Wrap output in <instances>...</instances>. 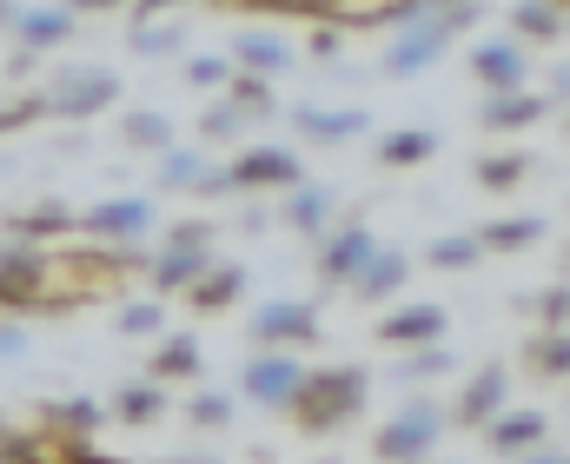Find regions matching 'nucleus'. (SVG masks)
Segmentation results:
<instances>
[{
    "label": "nucleus",
    "instance_id": "a211bd4d",
    "mask_svg": "<svg viewBox=\"0 0 570 464\" xmlns=\"http://www.w3.org/2000/svg\"><path fill=\"white\" fill-rule=\"evenodd\" d=\"M438 332H444V312H431V306H412V312H399V318H385L392 345H419V338H438Z\"/></svg>",
    "mask_w": 570,
    "mask_h": 464
},
{
    "label": "nucleus",
    "instance_id": "473e14b6",
    "mask_svg": "<svg viewBox=\"0 0 570 464\" xmlns=\"http://www.w3.org/2000/svg\"><path fill=\"white\" fill-rule=\"evenodd\" d=\"M199 134H206V140H233V134H239V113H233V107H206Z\"/></svg>",
    "mask_w": 570,
    "mask_h": 464
},
{
    "label": "nucleus",
    "instance_id": "72a5a7b5",
    "mask_svg": "<svg viewBox=\"0 0 570 464\" xmlns=\"http://www.w3.org/2000/svg\"><path fill=\"white\" fill-rule=\"evenodd\" d=\"M13 358H27V325L0 318V365H13Z\"/></svg>",
    "mask_w": 570,
    "mask_h": 464
},
{
    "label": "nucleus",
    "instance_id": "a878e982",
    "mask_svg": "<svg viewBox=\"0 0 570 464\" xmlns=\"http://www.w3.org/2000/svg\"><path fill=\"white\" fill-rule=\"evenodd\" d=\"M478 73H484L491 87H511V80H518V53H511V47H484V53H478Z\"/></svg>",
    "mask_w": 570,
    "mask_h": 464
},
{
    "label": "nucleus",
    "instance_id": "f8f14e48",
    "mask_svg": "<svg viewBox=\"0 0 570 464\" xmlns=\"http://www.w3.org/2000/svg\"><path fill=\"white\" fill-rule=\"evenodd\" d=\"M239 286H246V279H239V266H206V273L186 286V306H193V312H226L233 299H239Z\"/></svg>",
    "mask_w": 570,
    "mask_h": 464
},
{
    "label": "nucleus",
    "instance_id": "5701e85b",
    "mask_svg": "<svg viewBox=\"0 0 570 464\" xmlns=\"http://www.w3.org/2000/svg\"><path fill=\"white\" fill-rule=\"evenodd\" d=\"M120 332H127V338H146V332H166V312H159V299H140V306H120Z\"/></svg>",
    "mask_w": 570,
    "mask_h": 464
},
{
    "label": "nucleus",
    "instance_id": "37998d69",
    "mask_svg": "<svg viewBox=\"0 0 570 464\" xmlns=\"http://www.w3.org/2000/svg\"><path fill=\"white\" fill-rule=\"evenodd\" d=\"M107 7H134V0H87V13H107Z\"/></svg>",
    "mask_w": 570,
    "mask_h": 464
},
{
    "label": "nucleus",
    "instance_id": "39448f33",
    "mask_svg": "<svg viewBox=\"0 0 570 464\" xmlns=\"http://www.w3.org/2000/svg\"><path fill=\"white\" fill-rule=\"evenodd\" d=\"M73 27H80V20H73V7L40 0V7H20V20H13L7 33H13V47H20L27 60H47L53 47H67V40H73Z\"/></svg>",
    "mask_w": 570,
    "mask_h": 464
},
{
    "label": "nucleus",
    "instance_id": "4c0bfd02",
    "mask_svg": "<svg viewBox=\"0 0 570 464\" xmlns=\"http://www.w3.org/2000/svg\"><path fill=\"white\" fill-rule=\"evenodd\" d=\"M518 172H524V159H491V166H484V186H511Z\"/></svg>",
    "mask_w": 570,
    "mask_h": 464
},
{
    "label": "nucleus",
    "instance_id": "20e7f679",
    "mask_svg": "<svg viewBox=\"0 0 570 464\" xmlns=\"http://www.w3.org/2000/svg\"><path fill=\"white\" fill-rule=\"evenodd\" d=\"M146 233H153L146 199H100L80 213V239H94V246H140Z\"/></svg>",
    "mask_w": 570,
    "mask_h": 464
},
{
    "label": "nucleus",
    "instance_id": "f257e3e1",
    "mask_svg": "<svg viewBox=\"0 0 570 464\" xmlns=\"http://www.w3.org/2000/svg\"><path fill=\"white\" fill-rule=\"evenodd\" d=\"M0 312H13V318L20 312H73L47 246H27V239L0 246Z\"/></svg>",
    "mask_w": 570,
    "mask_h": 464
},
{
    "label": "nucleus",
    "instance_id": "ea45409f",
    "mask_svg": "<svg viewBox=\"0 0 570 464\" xmlns=\"http://www.w3.org/2000/svg\"><path fill=\"white\" fill-rule=\"evenodd\" d=\"M239 107H273V93L259 80H239Z\"/></svg>",
    "mask_w": 570,
    "mask_h": 464
},
{
    "label": "nucleus",
    "instance_id": "9d476101",
    "mask_svg": "<svg viewBox=\"0 0 570 464\" xmlns=\"http://www.w3.org/2000/svg\"><path fill=\"white\" fill-rule=\"evenodd\" d=\"M159 412H166V385L159 378H134V385H120L114 398H107V418H120V425H159Z\"/></svg>",
    "mask_w": 570,
    "mask_h": 464
},
{
    "label": "nucleus",
    "instance_id": "dca6fc26",
    "mask_svg": "<svg viewBox=\"0 0 570 464\" xmlns=\"http://www.w3.org/2000/svg\"><path fill=\"white\" fill-rule=\"evenodd\" d=\"M425 445H431V412H405V418L385 432V445H379V452H385V458H419Z\"/></svg>",
    "mask_w": 570,
    "mask_h": 464
},
{
    "label": "nucleus",
    "instance_id": "58836bf2",
    "mask_svg": "<svg viewBox=\"0 0 570 464\" xmlns=\"http://www.w3.org/2000/svg\"><path fill=\"white\" fill-rule=\"evenodd\" d=\"M419 154H431V140H419V134H405V140L385 147V159H419Z\"/></svg>",
    "mask_w": 570,
    "mask_h": 464
},
{
    "label": "nucleus",
    "instance_id": "cd10ccee",
    "mask_svg": "<svg viewBox=\"0 0 570 464\" xmlns=\"http://www.w3.org/2000/svg\"><path fill=\"white\" fill-rule=\"evenodd\" d=\"M179 80H186V87H226V60H213V53H193Z\"/></svg>",
    "mask_w": 570,
    "mask_h": 464
},
{
    "label": "nucleus",
    "instance_id": "2eb2a0df",
    "mask_svg": "<svg viewBox=\"0 0 570 464\" xmlns=\"http://www.w3.org/2000/svg\"><path fill=\"white\" fill-rule=\"evenodd\" d=\"M120 140L140 147V154H166V147H173V120L153 113V107H134V113L120 120Z\"/></svg>",
    "mask_w": 570,
    "mask_h": 464
},
{
    "label": "nucleus",
    "instance_id": "c85d7f7f",
    "mask_svg": "<svg viewBox=\"0 0 570 464\" xmlns=\"http://www.w3.org/2000/svg\"><path fill=\"white\" fill-rule=\"evenodd\" d=\"M491 412H498V372H484L464 398V418H491Z\"/></svg>",
    "mask_w": 570,
    "mask_h": 464
},
{
    "label": "nucleus",
    "instance_id": "0eeeda50",
    "mask_svg": "<svg viewBox=\"0 0 570 464\" xmlns=\"http://www.w3.org/2000/svg\"><path fill=\"white\" fill-rule=\"evenodd\" d=\"M7 233L27 239V246H60V239H80V213L67 199H40V206H20L7 219Z\"/></svg>",
    "mask_w": 570,
    "mask_h": 464
},
{
    "label": "nucleus",
    "instance_id": "b1692460",
    "mask_svg": "<svg viewBox=\"0 0 570 464\" xmlns=\"http://www.w3.org/2000/svg\"><path fill=\"white\" fill-rule=\"evenodd\" d=\"M298 127L312 134V140H345L352 127H365L358 113H298Z\"/></svg>",
    "mask_w": 570,
    "mask_h": 464
},
{
    "label": "nucleus",
    "instance_id": "c9c22d12",
    "mask_svg": "<svg viewBox=\"0 0 570 464\" xmlns=\"http://www.w3.org/2000/svg\"><path fill=\"white\" fill-rule=\"evenodd\" d=\"M358 259H365V239H338V246H332V259H325V266H332V273H352V266H358Z\"/></svg>",
    "mask_w": 570,
    "mask_h": 464
},
{
    "label": "nucleus",
    "instance_id": "4be33fe9",
    "mask_svg": "<svg viewBox=\"0 0 570 464\" xmlns=\"http://www.w3.org/2000/svg\"><path fill=\"white\" fill-rule=\"evenodd\" d=\"M206 179V166H199V154H159V186H199Z\"/></svg>",
    "mask_w": 570,
    "mask_h": 464
},
{
    "label": "nucleus",
    "instance_id": "bb28decb",
    "mask_svg": "<svg viewBox=\"0 0 570 464\" xmlns=\"http://www.w3.org/2000/svg\"><path fill=\"white\" fill-rule=\"evenodd\" d=\"M239 60H246V67H285V47L266 40V33H246V40H239Z\"/></svg>",
    "mask_w": 570,
    "mask_h": 464
},
{
    "label": "nucleus",
    "instance_id": "c03bdc74",
    "mask_svg": "<svg viewBox=\"0 0 570 464\" xmlns=\"http://www.w3.org/2000/svg\"><path fill=\"white\" fill-rule=\"evenodd\" d=\"M60 7H73V13H87V0H60Z\"/></svg>",
    "mask_w": 570,
    "mask_h": 464
},
{
    "label": "nucleus",
    "instance_id": "6ab92c4d",
    "mask_svg": "<svg viewBox=\"0 0 570 464\" xmlns=\"http://www.w3.org/2000/svg\"><path fill=\"white\" fill-rule=\"evenodd\" d=\"M186 47V27H134V53L140 60H166Z\"/></svg>",
    "mask_w": 570,
    "mask_h": 464
},
{
    "label": "nucleus",
    "instance_id": "4468645a",
    "mask_svg": "<svg viewBox=\"0 0 570 464\" xmlns=\"http://www.w3.org/2000/svg\"><path fill=\"white\" fill-rule=\"evenodd\" d=\"M253 338H259V345H298V338H312V312L305 306H266L253 318Z\"/></svg>",
    "mask_w": 570,
    "mask_h": 464
},
{
    "label": "nucleus",
    "instance_id": "f03ea898",
    "mask_svg": "<svg viewBox=\"0 0 570 464\" xmlns=\"http://www.w3.org/2000/svg\"><path fill=\"white\" fill-rule=\"evenodd\" d=\"M40 100H47V120L87 127V120H100L120 100V73H107V67H53V80L40 87Z\"/></svg>",
    "mask_w": 570,
    "mask_h": 464
},
{
    "label": "nucleus",
    "instance_id": "aec40b11",
    "mask_svg": "<svg viewBox=\"0 0 570 464\" xmlns=\"http://www.w3.org/2000/svg\"><path fill=\"white\" fill-rule=\"evenodd\" d=\"M47 120V100L40 93H20V100H0V134H27Z\"/></svg>",
    "mask_w": 570,
    "mask_h": 464
},
{
    "label": "nucleus",
    "instance_id": "a19ab883",
    "mask_svg": "<svg viewBox=\"0 0 570 464\" xmlns=\"http://www.w3.org/2000/svg\"><path fill=\"white\" fill-rule=\"evenodd\" d=\"M159 7H179V0H134V7H127V13H134V20H140V27H146V20H153V13H159Z\"/></svg>",
    "mask_w": 570,
    "mask_h": 464
},
{
    "label": "nucleus",
    "instance_id": "f704fd0d",
    "mask_svg": "<svg viewBox=\"0 0 570 464\" xmlns=\"http://www.w3.org/2000/svg\"><path fill=\"white\" fill-rule=\"evenodd\" d=\"M292 219H298V226H318V219H325V192H298V199H292Z\"/></svg>",
    "mask_w": 570,
    "mask_h": 464
},
{
    "label": "nucleus",
    "instance_id": "ddd939ff",
    "mask_svg": "<svg viewBox=\"0 0 570 464\" xmlns=\"http://www.w3.org/2000/svg\"><path fill=\"white\" fill-rule=\"evenodd\" d=\"M298 385H305V378H298V365H292V358H253V365H246V392H253V398L285 405Z\"/></svg>",
    "mask_w": 570,
    "mask_h": 464
},
{
    "label": "nucleus",
    "instance_id": "6e6552de",
    "mask_svg": "<svg viewBox=\"0 0 570 464\" xmlns=\"http://www.w3.org/2000/svg\"><path fill=\"white\" fill-rule=\"evenodd\" d=\"M298 179V159L279 154V147H259V154L233 159L226 166V186H246V192H259V186H292Z\"/></svg>",
    "mask_w": 570,
    "mask_h": 464
},
{
    "label": "nucleus",
    "instance_id": "412c9836",
    "mask_svg": "<svg viewBox=\"0 0 570 464\" xmlns=\"http://www.w3.org/2000/svg\"><path fill=\"white\" fill-rule=\"evenodd\" d=\"M399 273H405V266H399L392 253H379V259H372V266L358 273V293H365V299H385V293L399 286Z\"/></svg>",
    "mask_w": 570,
    "mask_h": 464
},
{
    "label": "nucleus",
    "instance_id": "423d86ee",
    "mask_svg": "<svg viewBox=\"0 0 570 464\" xmlns=\"http://www.w3.org/2000/svg\"><path fill=\"white\" fill-rule=\"evenodd\" d=\"M33 418H40L47 438H94V432L107 425V405L87 398V392H53V398L33 405Z\"/></svg>",
    "mask_w": 570,
    "mask_h": 464
},
{
    "label": "nucleus",
    "instance_id": "2f4dec72",
    "mask_svg": "<svg viewBox=\"0 0 570 464\" xmlns=\"http://www.w3.org/2000/svg\"><path fill=\"white\" fill-rule=\"evenodd\" d=\"M166 246H186V253H206V246H213V226H206V219H186V226H173V233H166Z\"/></svg>",
    "mask_w": 570,
    "mask_h": 464
},
{
    "label": "nucleus",
    "instance_id": "e433bc0d",
    "mask_svg": "<svg viewBox=\"0 0 570 464\" xmlns=\"http://www.w3.org/2000/svg\"><path fill=\"white\" fill-rule=\"evenodd\" d=\"M531 233H538L531 219H511V226H491V246H524Z\"/></svg>",
    "mask_w": 570,
    "mask_h": 464
},
{
    "label": "nucleus",
    "instance_id": "f3484780",
    "mask_svg": "<svg viewBox=\"0 0 570 464\" xmlns=\"http://www.w3.org/2000/svg\"><path fill=\"white\" fill-rule=\"evenodd\" d=\"M53 458V438L47 432H13L0 425V464H47Z\"/></svg>",
    "mask_w": 570,
    "mask_h": 464
},
{
    "label": "nucleus",
    "instance_id": "c756f323",
    "mask_svg": "<svg viewBox=\"0 0 570 464\" xmlns=\"http://www.w3.org/2000/svg\"><path fill=\"white\" fill-rule=\"evenodd\" d=\"M186 412H193V425H226V418H233V398H219V392H199Z\"/></svg>",
    "mask_w": 570,
    "mask_h": 464
},
{
    "label": "nucleus",
    "instance_id": "9b49d317",
    "mask_svg": "<svg viewBox=\"0 0 570 464\" xmlns=\"http://www.w3.org/2000/svg\"><path fill=\"white\" fill-rule=\"evenodd\" d=\"M206 266H213L206 253H186V246H166V253H159V259L146 266V279H153V299H166V293H186V286H193V279H199Z\"/></svg>",
    "mask_w": 570,
    "mask_h": 464
},
{
    "label": "nucleus",
    "instance_id": "1a4fd4ad",
    "mask_svg": "<svg viewBox=\"0 0 570 464\" xmlns=\"http://www.w3.org/2000/svg\"><path fill=\"white\" fill-rule=\"evenodd\" d=\"M146 378H159V385L199 378V338H193V332H159V345H153V358H146Z\"/></svg>",
    "mask_w": 570,
    "mask_h": 464
},
{
    "label": "nucleus",
    "instance_id": "393cba45",
    "mask_svg": "<svg viewBox=\"0 0 570 464\" xmlns=\"http://www.w3.org/2000/svg\"><path fill=\"white\" fill-rule=\"evenodd\" d=\"M47 464H120V458H107L94 438H53V458Z\"/></svg>",
    "mask_w": 570,
    "mask_h": 464
},
{
    "label": "nucleus",
    "instance_id": "7ed1b4c3",
    "mask_svg": "<svg viewBox=\"0 0 570 464\" xmlns=\"http://www.w3.org/2000/svg\"><path fill=\"white\" fill-rule=\"evenodd\" d=\"M358 392H365V378H358V372H325V378H305L292 398H298V418L318 432V425L352 418V412H358Z\"/></svg>",
    "mask_w": 570,
    "mask_h": 464
},
{
    "label": "nucleus",
    "instance_id": "7c9ffc66",
    "mask_svg": "<svg viewBox=\"0 0 570 464\" xmlns=\"http://www.w3.org/2000/svg\"><path fill=\"white\" fill-rule=\"evenodd\" d=\"M538 432H544L538 418H504V425H498V452H524Z\"/></svg>",
    "mask_w": 570,
    "mask_h": 464
},
{
    "label": "nucleus",
    "instance_id": "79ce46f5",
    "mask_svg": "<svg viewBox=\"0 0 570 464\" xmlns=\"http://www.w3.org/2000/svg\"><path fill=\"white\" fill-rule=\"evenodd\" d=\"M13 20H20V0H0V33H7Z\"/></svg>",
    "mask_w": 570,
    "mask_h": 464
}]
</instances>
